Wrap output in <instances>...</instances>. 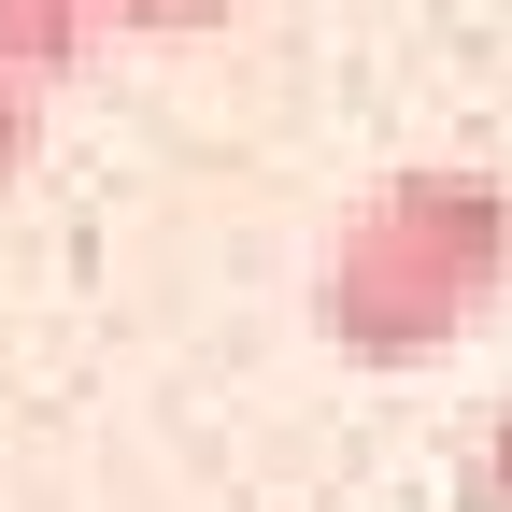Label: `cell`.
I'll return each instance as SVG.
<instances>
[{
    "label": "cell",
    "mask_w": 512,
    "mask_h": 512,
    "mask_svg": "<svg viewBox=\"0 0 512 512\" xmlns=\"http://www.w3.org/2000/svg\"><path fill=\"white\" fill-rule=\"evenodd\" d=\"M29 128H43V86H0V171H29Z\"/></svg>",
    "instance_id": "4"
},
{
    "label": "cell",
    "mask_w": 512,
    "mask_h": 512,
    "mask_svg": "<svg viewBox=\"0 0 512 512\" xmlns=\"http://www.w3.org/2000/svg\"><path fill=\"white\" fill-rule=\"evenodd\" d=\"M242 0H100V29H143V43H185V29H228Z\"/></svg>",
    "instance_id": "3"
},
{
    "label": "cell",
    "mask_w": 512,
    "mask_h": 512,
    "mask_svg": "<svg viewBox=\"0 0 512 512\" xmlns=\"http://www.w3.org/2000/svg\"><path fill=\"white\" fill-rule=\"evenodd\" d=\"M470 484H484V498L512 512V413H484V470H470Z\"/></svg>",
    "instance_id": "5"
},
{
    "label": "cell",
    "mask_w": 512,
    "mask_h": 512,
    "mask_svg": "<svg viewBox=\"0 0 512 512\" xmlns=\"http://www.w3.org/2000/svg\"><path fill=\"white\" fill-rule=\"evenodd\" d=\"M100 57V0H0V86H57Z\"/></svg>",
    "instance_id": "2"
},
{
    "label": "cell",
    "mask_w": 512,
    "mask_h": 512,
    "mask_svg": "<svg viewBox=\"0 0 512 512\" xmlns=\"http://www.w3.org/2000/svg\"><path fill=\"white\" fill-rule=\"evenodd\" d=\"M498 285H512V185L498 171H384L313 271V328L370 370H413L441 342H470Z\"/></svg>",
    "instance_id": "1"
}]
</instances>
